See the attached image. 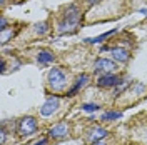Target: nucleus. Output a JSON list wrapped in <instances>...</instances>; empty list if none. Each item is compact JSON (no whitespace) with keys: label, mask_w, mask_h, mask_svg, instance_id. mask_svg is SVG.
Returning <instances> with one entry per match:
<instances>
[{"label":"nucleus","mask_w":147,"mask_h":145,"mask_svg":"<svg viewBox=\"0 0 147 145\" xmlns=\"http://www.w3.org/2000/svg\"><path fill=\"white\" fill-rule=\"evenodd\" d=\"M80 17H82L80 9L77 5H69L65 9L62 18H60V22H59V32L60 34H72V32H75L77 27L80 25Z\"/></svg>","instance_id":"f257e3e1"},{"label":"nucleus","mask_w":147,"mask_h":145,"mask_svg":"<svg viewBox=\"0 0 147 145\" xmlns=\"http://www.w3.org/2000/svg\"><path fill=\"white\" fill-rule=\"evenodd\" d=\"M65 82H67V75H65V72L62 68L55 67V68H52V70L49 72V85H50L52 89L60 90L65 85Z\"/></svg>","instance_id":"f03ea898"},{"label":"nucleus","mask_w":147,"mask_h":145,"mask_svg":"<svg viewBox=\"0 0 147 145\" xmlns=\"http://www.w3.org/2000/svg\"><path fill=\"white\" fill-rule=\"evenodd\" d=\"M35 130H37V120L34 117H24L18 120L17 132L22 137L32 135V134H35Z\"/></svg>","instance_id":"7ed1b4c3"},{"label":"nucleus","mask_w":147,"mask_h":145,"mask_svg":"<svg viewBox=\"0 0 147 145\" xmlns=\"http://www.w3.org/2000/svg\"><path fill=\"white\" fill-rule=\"evenodd\" d=\"M94 70L95 72H102V73H112L117 70V65L114 64L109 58H97L94 64Z\"/></svg>","instance_id":"20e7f679"},{"label":"nucleus","mask_w":147,"mask_h":145,"mask_svg":"<svg viewBox=\"0 0 147 145\" xmlns=\"http://www.w3.org/2000/svg\"><path fill=\"white\" fill-rule=\"evenodd\" d=\"M57 109H59V97H49L47 102L42 105L40 113H42L44 117H49V115H52Z\"/></svg>","instance_id":"39448f33"},{"label":"nucleus","mask_w":147,"mask_h":145,"mask_svg":"<svg viewBox=\"0 0 147 145\" xmlns=\"http://www.w3.org/2000/svg\"><path fill=\"white\" fill-rule=\"evenodd\" d=\"M119 75H114V73H104L102 77H99L97 80V85L99 87H114V85H119L120 83Z\"/></svg>","instance_id":"423d86ee"},{"label":"nucleus","mask_w":147,"mask_h":145,"mask_svg":"<svg viewBox=\"0 0 147 145\" xmlns=\"http://www.w3.org/2000/svg\"><path fill=\"white\" fill-rule=\"evenodd\" d=\"M67 134H69V125L65 122H60V124L54 125V127L49 130V135L54 137V138H65Z\"/></svg>","instance_id":"0eeeda50"},{"label":"nucleus","mask_w":147,"mask_h":145,"mask_svg":"<svg viewBox=\"0 0 147 145\" xmlns=\"http://www.w3.org/2000/svg\"><path fill=\"white\" fill-rule=\"evenodd\" d=\"M104 137H107V130L105 128H102V127H94L89 132V135H87V140L89 142H99V140H102Z\"/></svg>","instance_id":"6e6552de"},{"label":"nucleus","mask_w":147,"mask_h":145,"mask_svg":"<svg viewBox=\"0 0 147 145\" xmlns=\"http://www.w3.org/2000/svg\"><path fill=\"white\" fill-rule=\"evenodd\" d=\"M110 52H112V57H114L115 60H119V62H127L129 58H130V54H129L127 50L119 48V47H114V48H110Z\"/></svg>","instance_id":"1a4fd4ad"},{"label":"nucleus","mask_w":147,"mask_h":145,"mask_svg":"<svg viewBox=\"0 0 147 145\" xmlns=\"http://www.w3.org/2000/svg\"><path fill=\"white\" fill-rule=\"evenodd\" d=\"M87 80H89V75H87V73H82V75H80V77L77 79V82H75V85H74L72 89L69 90V93H67V95H69V97H72V95H75V93H77V92L80 90V89H82V87L85 85V83H87Z\"/></svg>","instance_id":"9d476101"},{"label":"nucleus","mask_w":147,"mask_h":145,"mask_svg":"<svg viewBox=\"0 0 147 145\" xmlns=\"http://www.w3.org/2000/svg\"><path fill=\"white\" fill-rule=\"evenodd\" d=\"M54 54L52 52H49V50H42V52H38V55H37V62L42 65L45 64H50V62H54Z\"/></svg>","instance_id":"9b49d317"},{"label":"nucleus","mask_w":147,"mask_h":145,"mask_svg":"<svg viewBox=\"0 0 147 145\" xmlns=\"http://www.w3.org/2000/svg\"><path fill=\"white\" fill-rule=\"evenodd\" d=\"M112 34H115V30H110V32H105V34H102V35H99V37H94V38H87L85 42H89V44H99V42H102V40H105L107 37H110Z\"/></svg>","instance_id":"f8f14e48"},{"label":"nucleus","mask_w":147,"mask_h":145,"mask_svg":"<svg viewBox=\"0 0 147 145\" xmlns=\"http://www.w3.org/2000/svg\"><path fill=\"white\" fill-rule=\"evenodd\" d=\"M120 112H107L104 113V120H114V118H120Z\"/></svg>","instance_id":"ddd939ff"},{"label":"nucleus","mask_w":147,"mask_h":145,"mask_svg":"<svg viewBox=\"0 0 147 145\" xmlns=\"http://www.w3.org/2000/svg\"><path fill=\"white\" fill-rule=\"evenodd\" d=\"M82 110H85V112H95V110H99V105L97 103H84Z\"/></svg>","instance_id":"4468645a"},{"label":"nucleus","mask_w":147,"mask_h":145,"mask_svg":"<svg viewBox=\"0 0 147 145\" xmlns=\"http://www.w3.org/2000/svg\"><path fill=\"white\" fill-rule=\"evenodd\" d=\"M35 27H37V28H35L37 34H44V32H47V28H49L45 22H44V23H38V25H35Z\"/></svg>","instance_id":"2eb2a0df"},{"label":"nucleus","mask_w":147,"mask_h":145,"mask_svg":"<svg viewBox=\"0 0 147 145\" xmlns=\"http://www.w3.org/2000/svg\"><path fill=\"white\" fill-rule=\"evenodd\" d=\"M34 145H49V140H47V138H40V140L35 142Z\"/></svg>","instance_id":"dca6fc26"},{"label":"nucleus","mask_w":147,"mask_h":145,"mask_svg":"<svg viewBox=\"0 0 147 145\" xmlns=\"http://www.w3.org/2000/svg\"><path fill=\"white\" fill-rule=\"evenodd\" d=\"M87 2H89V5H95V3H99L100 0H87Z\"/></svg>","instance_id":"f3484780"},{"label":"nucleus","mask_w":147,"mask_h":145,"mask_svg":"<svg viewBox=\"0 0 147 145\" xmlns=\"http://www.w3.org/2000/svg\"><path fill=\"white\" fill-rule=\"evenodd\" d=\"M92 145H105V144H104V142H97V144L94 142V144H92Z\"/></svg>","instance_id":"a211bd4d"}]
</instances>
